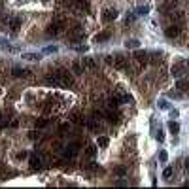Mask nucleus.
Segmentation results:
<instances>
[{
  "label": "nucleus",
  "instance_id": "nucleus-1",
  "mask_svg": "<svg viewBox=\"0 0 189 189\" xmlns=\"http://www.w3.org/2000/svg\"><path fill=\"white\" fill-rule=\"evenodd\" d=\"M55 74H57V77H59V81H61L62 87H72L74 85V76L68 70H57Z\"/></svg>",
  "mask_w": 189,
  "mask_h": 189
},
{
  "label": "nucleus",
  "instance_id": "nucleus-2",
  "mask_svg": "<svg viewBox=\"0 0 189 189\" xmlns=\"http://www.w3.org/2000/svg\"><path fill=\"white\" fill-rule=\"evenodd\" d=\"M112 66L117 68V70H125L127 68V59L121 57V55H114L112 57Z\"/></svg>",
  "mask_w": 189,
  "mask_h": 189
},
{
  "label": "nucleus",
  "instance_id": "nucleus-3",
  "mask_svg": "<svg viewBox=\"0 0 189 189\" xmlns=\"http://www.w3.org/2000/svg\"><path fill=\"white\" fill-rule=\"evenodd\" d=\"M115 17H117V9H115V8H108V9H104L102 19L106 21V23H110V21H114Z\"/></svg>",
  "mask_w": 189,
  "mask_h": 189
},
{
  "label": "nucleus",
  "instance_id": "nucleus-4",
  "mask_svg": "<svg viewBox=\"0 0 189 189\" xmlns=\"http://www.w3.org/2000/svg\"><path fill=\"white\" fill-rule=\"evenodd\" d=\"M6 23H8L9 30L17 32V30H19V27H21V19H19V17H8V19H6Z\"/></svg>",
  "mask_w": 189,
  "mask_h": 189
},
{
  "label": "nucleus",
  "instance_id": "nucleus-5",
  "mask_svg": "<svg viewBox=\"0 0 189 189\" xmlns=\"http://www.w3.org/2000/svg\"><path fill=\"white\" fill-rule=\"evenodd\" d=\"M164 34L168 36V38H176L178 34H180V25H170V27H166V30H164Z\"/></svg>",
  "mask_w": 189,
  "mask_h": 189
},
{
  "label": "nucleus",
  "instance_id": "nucleus-6",
  "mask_svg": "<svg viewBox=\"0 0 189 189\" xmlns=\"http://www.w3.org/2000/svg\"><path fill=\"white\" fill-rule=\"evenodd\" d=\"M62 155H64L66 159H74L76 155H77V146H76V144H70V146L64 149V153H62Z\"/></svg>",
  "mask_w": 189,
  "mask_h": 189
},
{
  "label": "nucleus",
  "instance_id": "nucleus-7",
  "mask_svg": "<svg viewBox=\"0 0 189 189\" xmlns=\"http://www.w3.org/2000/svg\"><path fill=\"white\" fill-rule=\"evenodd\" d=\"M30 168H32V170H40V168H42L40 157H36V155H32V157H30Z\"/></svg>",
  "mask_w": 189,
  "mask_h": 189
},
{
  "label": "nucleus",
  "instance_id": "nucleus-8",
  "mask_svg": "<svg viewBox=\"0 0 189 189\" xmlns=\"http://www.w3.org/2000/svg\"><path fill=\"white\" fill-rule=\"evenodd\" d=\"M185 72H183V64H174L172 66V76H176V77H182Z\"/></svg>",
  "mask_w": 189,
  "mask_h": 189
},
{
  "label": "nucleus",
  "instance_id": "nucleus-9",
  "mask_svg": "<svg viewBox=\"0 0 189 189\" xmlns=\"http://www.w3.org/2000/svg\"><path fill=\"white\" fill-rule=\"evenodd\" d=\"M176 89H178L180 93H185L187 89H189V83H187L185 80H178V81H176Z\"/></svg>",
  "mask_w": 189,
  "mask_h": 189
},
{
  "label": "nucleus",
  "instance_id": "nucleus-10",
  "mask_svg": "<svg viewBox=\"0 0 189 189\" xmlns=\"http://www.w3.org/2000/svg\"><path fill=\"white\" fill-rule=\"evenodd\" d=\"M134 59H136L138 62H148V53H146V51H136V53H134Z\"/></svg>",
  "mask_w": 189,
  "mask_h": 189
},
{
  "label": "nucleus",
  "instance_id": "nucleus-11",
  "mask_svg": "<svg viewBox=\"0 0 189 189\" xmlns=\"http://www.w3.org/2000/svg\"><path fill=\"white\" fill-rule=\"evenodd\" d=\"M81 64L85 66V68H95V66H96V62H95V59H91V57H83V61H81Z\"/></svg>",
  "mask_w": 189,
  "mask_h": 189
},
{
  "label": "nucleus",
  "instance_id": "nucleus-12",
  "mask_svg": "<svg viewBox=\"0 0 189 189\" xmlns=\"http://www.w3.org/2000/svg\"><path fill=\"white\" fill-rule=\"evenodd\" d=\"M106 117H108V121H112V123H114V121H117L119 119V114L117 112H114V110H106Z\"/></svg>",
  "mask_w": 189,
  "mask_h": 189
},
{
  "label": "nucleus",
  "instance_id": "nucleus-13",
  "mask_svg": "<svg viewBox=\"0 0 189 189\" xmlns=\"http://www.w3.org/2000/svg\"><path fill=\"white\" fill-rule=\"evenodd\" d=\"M72 72H74V74H77V76L83 74V64H81V62H77V61H76V62H72Z\"/></svg>",
  "mask_w": 189,
  "mask_h": 189
},
{
  "label": "nucleus",
  "instance_id": "nucleus-14",
  "mask_svg": "<svg viewBox=\"0 0 189 189\" xmlns=\"http://www.w3.org/2000/svg\"><path fill=\"white\" fill-rule=\"evenodd\" d=\"M46 81H47L49 85H61V81H59V77H57V74H49V76L46 77Z\"/></svg>",
  "mask_w": 189,
  "mask_h": 189
},
{
  "label": "nucleus",
  "instance_id": "nucleus-15",
  "mask_svg": "<svg viewBox=\"0 0 189 189\" xmlns=\"http://www.w3.org/2000/svg\"><path fill=\"white\" fill-rule=\"evenodd\" d=\"M110 38V32L106 30V32H98V34L95 36V42H106Z\"/></svg>",
  "mask_w": 189,
  "mask_h": 189
},
{
  "label": "nucleus",
  "instance_id": "nucleus-16",
  "mask_svg": "<svg viewBox=\"0 0 189 189\" xmlns=\"http://www.w3.org/2000/svg\"><path fill=\"white\" fill-rule=\"evenodd\" d=\"M15 77H23V76H28L30 72L28 70H25V68H13V72H12Z\"/></svg>",
  "mask_w": 189,
  "mask_h": 189
},
{
  "label": "nucleus",
  "instance_id": "nucleus-17",
  "mask_svg": "<svg viewBox=\"0 0 189 189\" xmlns=\"http://www.w3.org/2000/svg\"><path fill=\"white\" fill-rule=\"evenodd\" d=\"M176 4H178V0H166L164 6H163V9H164V12H168V9H174Z\"/></svg>",
  "mask_w": 189,
  "mask_h": 189
},
{
  "label": "nucleus",
  "instance_id": "nucleus-18",
  "mask_svg": "<svg viewBox=\"0 0 189 189\" xmlns=\"http://www.w3.org/2000/svg\"><path fill=\"white\" fill-rule=\"evenodd\" d=\"M85 125H87L89 129H91V130H95V132H96L98 129H100V127H98V123H96L95 119H89V121H85Z\"/></svg>",
  "mask_w": 189,
  "mask_h": 189
},
{
  "label": "nucleus",
  "instance_id": "nucleus-19",
  "mask_svg": "<svg viewBox=\"0 0 189 189\" xmlns=\"http://www.w3.org/2000/svg\"><path fill=\"white\" fill-rule=\"evenodd\" d=\"M125 47H134L136 49V47H140V42L138 40H127L125 42Z\"/></svg>",
  "mask_w": 189,
  "mask_h": 189
},
{
  "label": "nucleus",
  "instance_id": "nucleus-20",
  "mask_svg": "<svg viewBox=\"0 0 189 189\" xmlns=\"http://www.w3.org/2000/svg\"><path fill=\"white\" fill-rule=\"evenodd\" d=\"M85 153H87V157H95V155H96V146H89L87 149H85Z\"/></svg>",
  "mask_w": 189,
  "mask_h": 189
},
{
  "label": "nucleus",
  "instance_id": "nucleus-21",
  "mask_svg": "<svg viewBox=\"0 0 189 189\" xmlns=\"http://www.w3.org/2000/svg\"><path fill=\"white\" fill-rule=\"evenodd\" d=\"M168 129H170V132H172V134H176V132L180 130V125H178L176 121H170V123H168Z\"/></svg>",
  "mask_w": 189,
  "mask_h": 189
},
{
  "label": "nucleus",
  "instance_id": "nucleus-22",
  "mask_svg": "<svg viewBox=\"0 0 189 189\" xmlns=\"http://www.w3.org/2000/svg\"><path fill=\"white\" fill-rule=\"evenodd\" d=\"M23 57L28 59V61H40V55H38V53H25Z\"/></svg>",
  "mask_w": 189,
  "mask_h": 189
},
{
  "label": "nucleus",
  "instance_id": "nucleus-23",
  "mask_svg": "<svg viewBox=\"0 0 189 189\" xmlns=\"http://www.w3.org/2000/svg\"><path fill=\"white\" fill-rule=\"evenodd\" d=\"M70 119L74 121V123H80V125H81V123H85V119H81V115H80V114H72V115H70Z\"/></svg>",
  "mask_w": 189,
  "mask_h": 189
},
{
  "label": "nucleus",
  "instance_id": "nucleus-24",
  "mask_svg": "<svg viewBox=\"0 0 189 189\" xmlns=\"http://www.w3.org/2000/svg\"><path fill=\"white\" fill-rule=\"evenodd\" d=\"M119 104H121V96H112V98H110V106H112V108H115Z\"/></svg>",
  "mask_w": 189,
  "mask_h": 189
},
{
  "label": "nucleus",
  "instance_id": "nucleus-25",
  "mask_svg": "<svg viewBox=\"0 0 189 189\" xmlns=\"http://www.w3.org/2000/svg\"><path fill=\"white\" fill-rule=\"evenodd\" d=\"M108 144H110L108 136H98V146H100V148H106Z\"/></svg>",
  "mask_w": 189,
  "mask_h": 189
},
{
  "label": "nucleus",
  "instance_id": "nucleus-26",
  "mask_svg": "<svg viewBox=\"0 0 189 189\" xmlns=\"http://www.w3.org/2000/svg\"><path fill=\"white\" fill-rule=\"evenodd\" d=\"M115 174H117V176H121V178H123V176L127 174V168H125V166H117V168H115Z\"/></svg>",
  "mask_w": 189,
  "mask_h": 189
},
{
  "label": "nucleus",
  "instance_id": "nucleus-27",
  "mask_svg": "<svg viewBox=\"0 0 189 189\" xmlns=\"http://www.w3.org/2000/svg\"><path fill=\"white\" fill-rule=\"evenodd\" d=\"M172 172H174V170H172V166H166V168L163 170V178H170V176H172Z\"/></svg>",
  "mask_w": 189,
  "mask_h": 189
},
{
  "label": "nucleus",
  "instance_id": "nucleus-28",
  "mask_svg": "<svg viewBox=\"0 0 189 189\" xmlns=\"http://www.w3.org/2000/svg\"><path fill=\"white\" fill-rule=\"evenodd\" d=\"M148 9H149L148 6H140V8L136 9V13H138V15H146V13H148Z\"/></svg>",
  "mask_w": 189,
  "mask_h": 189
},
{
  "label": "nucleus",
  "instance_id": "nucleus-29",
  "mask_svg": "<svg viewBox=\"0 0 189 189\" xmlns=\"http://www.w3.org/2000/svg\"><path fill=\"white\" fill-rule=\"evenodd\" d=\"M46 125H47V121H46V119H38V121H36V129H43Z\"/></svg>",
  "mask_w": 189,
  "mask_h": 189
},
{
  "label": "nucleus",
  "instance_id": "nucleus-30",
  "mask_svg": "<svg viewBox=\"0 0 189 189\" xmlns=\"http://www.w3.org/2000/svg\"><path fill=\"white\" fill-rule=\"evenodd\" d=\"M6 176H8V168H6V166H0V178L4 180Z\"/></svg>",
  "mask_w": 189,
  "mask_h": 189
},
{
  "label": "nucleus",
  "instance_id": "nucleus-31",
  "mask_svg": "<svg viewBox=\"0 0 189 189\" xmlns=\"http://www.w3.org/2000/svg\"><path fill=\"white\" fill-rule=\"evenodd\" d=\"M159 159H161L163 163H164L166 159H168V155H166V151H164V149H163V151H159Z\"/></svg>",
  "mask_w": 189,
  "mask_h": 189
},
{
  "label": "nucleus",
  "instance_id": "nucleus-32",
  "mask_svg": "<svg viewBox=\"0 0 189 189\" xmlns=\"http://www.w3.org/2000/svg\"><path fill=\"white\" fill-rule=\"evenodd\" d=\"M121 100H123V102H132V96L130 95H123V96H121Z\"/></svg>",
  "mask_w": 189,
  "mask_h": 189
},
{
  "label": "nucleus",
  "instance_id": "nucleus-33",
  "mask_svg": "<svg viewBox=\"0 0 189 189\" xmlns=\"http://www.w3.org/2000/svg\"><path fill=\"white\" fill-rule=\"evenodd\" d=\"M157 140H159V142H163V140H164V134H163V130H161V129L157 130Z\"/></svg>",
  "mask_w": 189,
  "mask_h": 189
},
{
  "label": "nucleus",
  "instance_id": "nucleus-34",
  "mask_svg": "<svg viewBox=\"0 0 189 189\" xmlns=\"http://www.w3.org/2000/svg\"><path fill=\"white\" fill-rule=\"evenodd\" d=\"M159 106H161L163 110H168V102H166V100H161V102H159Z\"/></svg>",
  "mask_w": 189,
  "mask_h": 189
},
{
  "label": "nucleus",
  "instance_id": "nucleus-35",
  "mask_svg": "<svg viewBox=\"0 0 189 189\" xmlns=\"http://www.w3.org/2000/svg\"><path fill=\"white\" fill-rule=\"evenodd\" d=\"M55 51H57V47H55V46H49V47H46V53H55Z\"/></svg>",
  "mask_w": 189,
  "mask_h": 189
},
{
  "label": "nucleus",
  "instance_id": "nucleus-36",
  "mask_svg": "<svg viewBox=\"0 0 189 189\" xmlns=\"http://www.w3.org/2000/svg\"><path fill=\"white\" fill-rule=\"evenodd\" d=\"M23 157H27V153H25V151H21V153H17V159H23Z\"/></svg>",
  "mask_w": 189,
  "mask_h": 189
},
{
  "label": "nucleus",
  "instance_id": "nucleus-37",
  "mask_svg": "<svg viewBox=\"0 0 189 189\" xmlns=\"http://www.w3.org/2000/svg\"><path fill=\"white\" fill-rule=\"evenodd\" d=\"M115 185H127V182H125V180H117Z\"/></svg>",
  "mask_w": 189,
  "mask_h": 189
},
{
  "label": "nucleus",
  "instance_id": "nucleus-38",
  "mask_svg": "<svg viewBox=\"0 0 189 189\" xmlns=\"http://www.w3.org/2000/svg\"><path fill=\"white\" fill-rule=\"evenodd\" d=\"M185 168H187V170H189V157H187V159H185Z\"/></svg>",
  "mask_w": 189,
  "mask_h": 189
},
{
  "label": "nucleus",
  "instance_id": "nucleus-39",
  "mask_svg": "<svg viewBox=\"0 0 189 189\" xmlns=\"http://www.w3.org/2000/svg\"><path fill=\"white\" fill-rule=\"evenodd\" d=\"M187 68H189V61H187Z\"/></svg>",
  "mask_w": 189,
  "mask_h": 189
},
{
  "label": "nucleus",
  "instance_id": "nucleus-40",
  "mask_svg": "<svg viewBox=\"0 0 189 189\" xmlns=\"http://www.w3.org/2000/svg\"><path fill=\"white\" fill-rule=\"evenodd\" d=\"M185 185H187V187H189V182H187V183H185Z\"/></svg>",
  "mask_w": 189,
  "mask_h": 189
}]
</instances>
